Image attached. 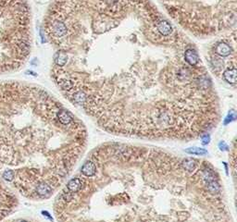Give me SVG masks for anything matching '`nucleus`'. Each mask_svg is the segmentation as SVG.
<instances>
[{"mask_svg":"<svg viewBox=\"0 0 237 222\" xmlns=\"http://www.w3.org/2000/svg\"><path fill=\"white\" fill-rule=\"evenodd\" d=\"M186 153H188L193 156H203V155L207 154V151L203 149V148H198V147H191L185 150Z\"/></svg>","mask_w":237,"mask_h":222,"instance_id":"6e6552de","label":"nucleus"},{"mask_svg":"<svg viewBox=\"0 0 237 222\" xmlns=\"http://www.w3.org/2000/svg\"><path fill=\"white\" fill-rule=\"evenodd\" d=\"M3 178L7 182H11L14 179V171L13 170H6L3 174Z\"/></svg>","mask_w":237,"mask_h":222,"instance_id":"1a4fd4ad","label":"nucleus"},{"mask_svg":"<svg viewBox=\"0 0 237 222\" xmlns=\"http://www.w3.org/2000/svg\"><path fill=\"white\" fill-rule=\"evenodd\" d=\"M202 140H203V142H202V144H207L209 143L210 137H209V134H205V135L203 136Z\"/></svg>","mask_w":237,"mask_h":222,"instance_id":"9d476101","label":"nucleus"},{"mask_svg":"<svg viewBox=\"0 0 237 222\" xmlns=\"http://www.w3.org/2000/svg\"><path fill=\"white\" fill-rule=\"evenodd\" d=\"M43 32L57 85L103 126L147 119L144 135L194 136L218 119L196 45L151 0H53Z\"/></svg>","mask_w":237,"mask_h":222,"instance_id":"f257e3e1","label":"nucleus"},{"mask_svg":"<svg viewBox=\"0 0 237 222\" xmlns=\"http://www.w3.org/2000/svg\"><path fill=\"white\" fill-rule=\"evenodd\" d=\"M32 47V12L26 0H0V73L20 69Z\"/></svg>","mask_w":237,"mask_h":222,"instance_id":"7ed1b4c3","label":"nucleus"},{"mask_svg":"<svg viewBox=\"0 0 237 222\" xmlns=\"http://www.w3.org/2000/svg\"><path fill=\"white\" fill-rule=\"evenodd\" d=\"M35 192L41 197L47 198L53 194V187L47 182H40L35 185Z\"/></svg>","mask_w":237,"mask_h":222,"instance_id":"39448f33","label":"nucleus"},{"mask_svg":"<svg viewBox=\"0 0 237 222\" xmlns=\"http://www.w3.org/2000/svg\"><path fill=\"white\" fill-rule=\"evenodd\" d=\"M209 52L207 64L212 72L220 75L229 84L234 85L237 81L235 31L216 37Z\"/></svg>","mask_w":237,"mask_h":222,"instance_id":"20e7f679","label":"nucleus"},{"mask_svg":"<svg viewBox=\"0 0 237 222\" xmlns=\"http://www.w3.org/2000/svg\"><path fill=\"white\" fill-rule=\"evenodd\" d=\"M97 164L95 163V161L88 160L82 165V169H81V172L84 177L91 178L97 173Z\"/></svg>","mask_w":237,"mask_h":222,"instance_id":"423d86ee","label":"nucleus"},{"mask_svg":"<svg viewBox=\"0 0 237 222\" xmlns=\"http://www.w3.org/2000/svg\"><path fill=\"white\" fill-rule=\"evenodd\" d=\"M161 9L190 37L216 38L234 31L237 0H159Z\"/></svg>","mask_w":237,"mask_h":222,"instance_id":"f03ea898","label":"nucleus"},{"mask_svg":"<svg viewBox=\"0 0 237 222\" xmlns=\"http://www.w3.org/2000/svg\"><path fill=\"white\" fill-rule=\"evenodd\" d=\"M84 179L80 177L72 178L67 184V191L70 192H77L84 187Z\"/></svg>","mask_w":237,"mask_h":222,"instance_id":"0eeeda50","label":"nucleus"},{"mask_svg":"<svg viewBox=\"0 0 237 222\" xmlns=\"http://www.w3.org/2000/svg\"><path fill=\"white\" fill-rule=\"evenodd\" d=\"M20 222H27V221H20Z\"/></svg>","mask_w":237,"mask_h":222,"instance_id":"9b49d317","label":"nucleus"}]
</instances>
